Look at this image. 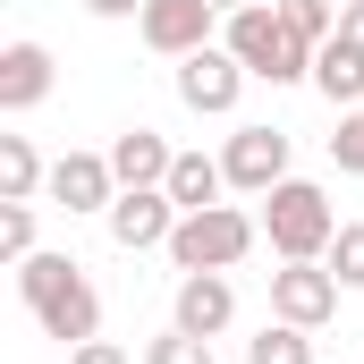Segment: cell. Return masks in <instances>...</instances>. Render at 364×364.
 <instances>
[{
    "instance_id": "cell-1",
    "label": "cell",
    "mask_w": 364,
    "mask_h": 364,
    "mask_svg": "<svg viewBox=\"0 0 364 364\" xmlns=\"http://www.w3.org/2000/svg\"><path fill=\"white\" fill-rule=\"evenodd\" d=\"M17 296H26V314H34L60 348L102 339V296H93L85 263H68V255H26V263H17Z\"/></svg>"
},
{
    "instance_id": "cell-2",
    "label": "cell",
    "mask_w": 364,
    "mask_h": 364,
    "mask_svg": "<svg viewBox=\"0 0 364 364\" xmlns=\"http://www.w3.org/2000/svg\"><path fill=\"white\" fill-rule=\"evenodd\" d=\"M220 43L246 60V77H263V85H296V77H314V43L279 17V0H255V9H229V26H220Z\"/></svg>"
},
{
    "instance_id": "cell-3",
    "label": "cell",
    "mask_w": 364,
    "mask_h": 364,
    "mask_svg": "<svg viewBox=\"0 0 364 364\" xmlns=\"http://www.w3.org/2000/svg\"><path fill=\"white\" fill-rule=\"evenodd\" d=\"M263 237H272L279 263H322L331 237H339V212H331V195L314 178H279L263 195Z\"/></svg>"
},
{
    "instance_id": "cell-4",
    "label": "cell",
    "mask_w": 364,
    "mask_h": 364,
    "mask_svg": "<svg viewBox=\"0 0 364 364\" xmlns=\"http://www.w3.org/2000/svg\"><path fill=\"white\" fill-rule=\"evenodd\" d=\"M255 237H263V220H255V212L212 203V212H186L178 229H170V263H178V272H229V263H246V255H255Z\"/></svg>"
},
{
    "instance_id": "cell-5",
    "label": "cell",
    "mask_w": 364,
    "mask_h": 364,
    "mask_svg": "<svg viewBox=\"0 0 364 364\" xmlns=\"http://www.w3.org/2000/svg\"><path fill=\"white\" fill-rule=\"evenodd\" d=\"M237 93H246V60H237L229 43H203V51L178 60V102L195 110V119H229Z\"/></svg>"
},
{
    "instance_id": "cell-6",
    "label": "cell",
    "mask_w": 364,
    "mask_h": 364,
    "mask_svg": "<svg viewBox=\"0 0 364 364\" xmlns=\"http://www.w3.org/2000/svg\"><path fill=\"white\" fill-rule=\"evenodd\" d=\"M102 220H110V246L144 255V246H170V229H178L186 212L170 203V186H119V203H110Z\"/></svg>"
},
{
    "instance_id": "cell-7",
    "label": "cell",
    "mask_w": 364,
    "mask_h": 364,
    "mask_svg": "<svg viewBox=\"0 0 364 364\" xmlns=\"http://www.w3.org/2000/svg\"><path fill=\"white\" fill-rule=\"evenodd\" d=\"M272 314L296 322V331H322V322L339 314V279H331V263H279V272H272Z\"/></svg>"
},
{
    "instance_id": "cell-8",
    "label": "cell",
    "mask_w": 364,
    "mask_h": 364,
    "mask_svg": "<svg viewBox=\"0 0 364 364\" xmlns=\"http://www.w3.org/2000/svg\"><path fill=\"white\" fill-rule=\"evenodd\" d=\"M212 0H144V17H136V34L161 51V60H186V51H203L212 43Z\"/></svg>"
},
{
    "instance_id": "cell-9",
    "label": "cell",
    "mask_w": 364,
    "mask_h": 364,
    "mask_svg": "<svg viewBox=\"0 0 364 364\" xmlns=\"http://www.w3.org/2000/svg\"><path fill=\"white\" fill-rule=\"evenodd\" d=\"M220 170H229V186H246V195H272L288 178V127H237L229 153H220Z\"/></svg>"
},
{
    "instance_id": "cell-10",
    "label": "cell",
    "mask_w": 364,
    "mask_h": 364,
    "mask_svg": "<svg viewBox=\"0 0 364 364\" xmlns=\"http://www.w3.org/2000/svg\"><path fill=\"white\" fill-rule=\"evenodd\" d=\"M51 203H68V212H110V203H119L110 153H60V161H51Z\"/></svg>"
},
{
    "instance_id": "cell-11",
    "label": "cell",
    "mask_w": 364,
    "mask_h": 364,
    "mask_svg": "<svg viewBox=\"0 0 364 364\" xmlns=\"http://www.w3.org/2000/svg\"><path fill=\"white\" fill-rule=\"evenodd\" d=\"M237 322V288L220 272H186L178 279V331H195V339H220Z\"/></svg>"
},
{
    "instance_id": "cell-12",
    "label": "cell",
    "mask_w": 364,
    "mask_h": 364,
    "mask_svg": "<svg viewBox=\"0 0 364 364\" xmlns=\"http://www.w3.org/2000/svg\"><path fill=\"white\" fill-rule=\"evenodd\" d=\"M51 77H60V68H51L43 43H9V51H0V110H34V102L51 93Z\"/></svg>"
},
{
    "instance_id": "cell-13",
    "label": "cell",
    "mask_w": 364,
    "mask_h": 364,
    "mask_svg": "<svg viewBox=\"0 0 364 364\" xmlns=\"http://www.w3.org/2000/svg\"><path fill=\"white\" fill-rule=\"evenodd\" d=\"M170 144H161V127H127L119 144H110V170H119V186H170Z\"/></svg>"
},
{
    "instance_id": "cell-14",
    "label": "cell",
    "mask_w": 364,
    "mask_h": 364,
    "mask_svg": "<svg viewBox=\"0 0 364 364\" xmlns=\"http://www.w3.org/2000/svg\"><path fill=\"white\" fill-rule=\"evenodd\" d=\"M314 85H322V102H339V110H356V102H364V51L331 34V43L314 51Z\"/></svg>"
},
{
    "instance_id": "cell-15",
    "label": "cell",
    "mask_w": 364,
    "mask_h": 364,
    "mask_svg": "<svg viewBox=\"0 0 364 364\" xmlns=\"http://www.w3.org/2000/svg\"><path fill=\"white\" fill-rule=\"evenodd\" d=\"M220 186H229V170L203 161V153H178V161H170V203H178V212H212Z\"/></svg>"
},
{
    "instance_id": "cell-16",
    "label": "cell",
    "mask_w": 364,
    "mask_h": 364,
    "mask_svg": "<svg viewBox=\"0 0 364 364\" xmlns=\"http://www.w3.org/2000/svg\"><path fill=\"white\" fill-rule=\"evenodd\" d=\"M34 186H51L43 153L26 136H0V203H34Z\"/></svg>"
},
{
    "instance_id": "cell-17",
    "label": "cell",
    "mask_w": 364,
    "mask_h": 364,
    "mask_svg": "<svg viewBox=\"0 0 364 364\" xmlns=\"http://www.w3.org/2000/svg\"><path fill=\"white\" fill-rule=\"evenodd\" d=\"M246 364H314V331H296V322H263V331L246 339Z\"/></svg>"
},
{
    "instance_id": "cell-18",
    "label": "cell",
    "mask_w": 364,
    "mask_h": 364,
    "mask_svg": "<svg viewBox=\"0 0 364 364\" xmlns=\"http://www.w3.org/2000/svg\"><path fill=\"white\" fill-rule=\"evenodd\" d=\"M322 263H331L339 288H364V220H348V229L331 237V255H322Z\"/></svg>"
},
{
    "instance_id": "cell-19",
    "label": "cell",
    "mask_w": 364,
    "mask_h": 364,
    "mask_svg": "<svg viewBox=\"0 0 364 364\" xmlns=\"http://www.w3.org/2000/svg\"><path fill=\"white\" fill-rule=\"evenodd\" d=\"M279 17H288V26H296V34H305L314 51H322V43L339 34V9H331V0H279Z\"/></svg>"
},
{
    "instance_id": "cell-20",
    "label": "cell",
    "mask_w": 364,
    "mask_h": 364,
    "mask_svg": "<svg viewBox=\"0 0 364 364\" xmlns=\"http://www.w3.org/2000/svg\"><path fill=\"white\" fill-rule=\"evenodd\" d=\"M144 364H212V339H195V331H178V322H170V331L144 348Z\"/></svg>"
},
{
    "instance_id": "cell-21",
    "label": "cell",
    "mask_w": 364,
    "mask_h": 364,
    "mask_svg": "<svg viewBox=\"0 0 364 364\" xmlns=\"http://www.w3.org/2000/svg\"><path fill=\"white\" fill-rule=\"evenodd\" d=\"M0 255H9V263L43 255V246H34V203H0Z\"/></svg>"
},
{
    "instance_id": "cell-22",
    "label": "cell",
    "mask_w": 364,
    "mask_h": 364,
    "mask_svg": "<svg viewBox=\"0 0 364 364\" xmlns=\"http://www.w3.org/2000/svg\"><path fill=\"white\" fill-rule=\"evenodd\" d=\"M331 161H339L348 178H364V102H356V110H339V136H331Z\"/></svg>"
},
{
    "instance_id": "cell-23",
    "label": "cell",
    "mask_w": 364,
    "mask_h": 364,
    "mask_svg": "<svg viewBox=\"0 0 364 364\" xmlns=\"http://www.w3.org/2000/svg\"><path fill=\"white\" fill-rule=\"evenodd\" d=\"M68 364H127V348H110V339H85V348H68Z\"/></svg>"
},
{
    "instance_id": "cell-24",
    "label": "cell",
    "mask_w": 364,
    "mask_h": 364,
    "mask_svg": "<svg viewBox=\"0 0 364 364\" xmlns=\"http://www.w3.org/2000/svg\"><path fill=\"white\" fill-rule=\"evenodd\" d=\"M339 43H356V51H364V0H348V9H339Z\"/></svg>"
},
{
    "instance_id": "cell-25",
    "label": "cell",
    "mask_w": 364,
    "mask_h": 364,
    "mask_svg": "<svg viewBox=\"0 0 364 364\" xmlns=\"http://www.w3.org/2000/svg\"><path fill=\"white\" fill-rule=\"evenodd\" d=\"M93 17H144V0H85Z\"/></svg>"
},
{
    "instance_id": "cell-26",
    "label": "cell",
    "mask_w": 364,
    "mask_h": 364,
    "mask_svg": "<svg viewBox=\"0 0 364 364\" xmlns=\"http://www.w3.org/2000/svg\"><path fill=\"white\" fill-rule=\"evenodd\" d=\"M212 9H220V17H229V9H255V0H212Z\"/></svg>"
},
{
    "instance_id": "cell-27",
    "label": "cell",
    "mask_w": 364,
    "mask_h": 364,
    "mask_svg": "<svg viewBox=\"0 0 364 364\" xmlns=\"http://www.w3.org/2000/svg\"><path fill=\"white\" fill-rule=\"evenodd\" d=\"M331 9H348V0H331Z\"/></svg>"
}]
</instances>
